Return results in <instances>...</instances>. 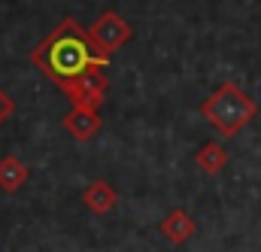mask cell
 I'll return each instance as SVG.
<instances>
[{"label":"cell","instance_id":"obj_9","mask_svg":"<svg viewBox=\"0 0 261 252\" xmlns=\"http://www.w3.org/2000/svg\"><path fill=\"white\" fill-rule=\"evenodd\" d=\"M28 177H31V170H28V164L24 161H18L15 155H3L0 158V189L3 191H18L24 183H28Z\"/></svg>","mask_w":261,"mask_h":252},{"label":"cell","instance_id":"obj_7","mask_svg":"<svg viewBox=\"0 0 261 252\" xmlns=\"http://www.w3.org/2000/svg\"><path fill=\"white\" fill-rule=\"evenodd\" d=\"M82 204H85L91 213L103 216V213H110V210L119 204V194H116V189H113L107 180H97V183H91L88 189L82 191Z\"/></svg>","mask_w":261,"mask_h":252},{"label":"cell","instance_id":"obj_6","mask_svg":"<svg viewBox=\"0 0 261 252\" xmlns=\"http://www.w3.org/2000/svg\"><path fill=\"white\" fill-rule=\"evenodd\" d=\"M158 231L170 240V243H176V246H182V243H189L192 237H195L197 225L195 219L186 213V210H170L164 219H161V225H158Z\"/></svg>","mask_w":261,"mask_h":252},{"label":"cell","instance_id":"obj_10","mask_svg":"<svg viewBox=\"0 0 261 252\" xmlns=\"http://www.w3.org/2000/svg\"><path fill=\"white\" fill-rule=\"evenodd\" d=\"M12 113H15V100L0 88V125H3V122H9V119H12Z\"/></svg>","mask_w":261,"mask_h":252},{"label":"cell","instance_id":"obj_2","mask_svg":"<svg viewBox=\"0 0 261 252\" xmlns=\"http://www.w3.org/2000/svg\"><path fill=\"white\" fill-rule=\"evenodd\" d=\"M200 116L216 128L222 137H237L243 128L258 116V104L237 82H222L200 104Z\"/></svg>","mask_w":261,"mask_h":252},{"label":"cell","instance_id":"obj_5","mask_svg":"<svg viewBox=\"0 0 261 252\" xmlns=\"http://www.w3.org/2000/svg\"><path fill=\"white\" fill-rule=\"evenodd\" d=\"M100 113L97 110H85V107H73L70 113L64 116V128L67 134L73 137V140H79V143H85V140H91L97 131H100Z\"/></svg>","mask_w":261,"mask_h":252},{"label":"cell","instance_id":"obj_8","mask_svg":"<svg viewBox=\"0 0 261 252\" xmlns=\"http://www.w3.org/2000/svg\"><path fill=\"white\" fill-rule=\"evenodd\" d=\"M195 164L203 170V173L216 177V173H222L225 164H228V149H225L222 143L210 140V143H203V146L195 152Z\"/></svg>","mask_w":261,"mask_h":252},{"label":"cell","instance_id":"obj_3","mask_svg":"<svg viewBox=\"0 0 261 252\" xmlns=\"http://www.w3.org/2000/svg\"><path fill=\"white\" fill-rule=\"evenodd\" d=\"M88 37L94 40V46H97L103 55H113V52H119L130 37H134V31H130V24L119 15V12L103 9V12L97 15V21L88 28Z\"/></svg>","mask_w":261,"mask_h":252},{"label":"cell","instance_id":"obj_4","mask_svg":"<svg viewBox=\"0 0 261 252\" xmlns=\"http://www.w3.org/2000/svg\"><path fill=\"white\" fill-rule=\"evenodd\" d=\"M107 88H110V79H107V70H94V73H85L82 79H76L73 85H67L64 94L73 100V107H85V110H97L107 97Z\"/></svg>","mask_w":261,"mask_h":252},{"label":"cell","instance_id":"obj_1","mask_svg":"<svg viewBox=\"0 0 261 252\" xmlns=\"http://www.w3.org/2000/svg\"><path fill=\"white\" fill-rule=\"evenodd\" d=\"M31 64L64 91L67 85H73L85 73L107 70L110 67V55H103L94 46V40L88 37V31L76 18L67 15L34 46Z\"/></svg>","mask_w":261,"mask_h":252}]
</instances>
